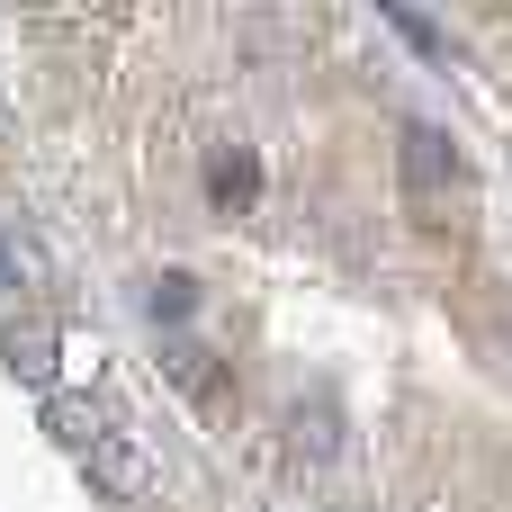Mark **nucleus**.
I'll list each match as a JSON object with an SVG mask.
<instances>
[{"instance_id": "f257e3e1", "label": "nucleus", "mask_w": 512, "mask_h": 512, "mask_svg": "<svg viewBox=\"0 0 512 512\" xmlns=\"http://www.w3.org/2000/svg\"><path fill=\"white\" fill-rule=\"evenodd\" d=\"M81 468H90V486H99L108 504H153V495H162V468H153V450H144L135 432H99V441L81 450Z\"/></svg>"}, {"instance_id": "f03ea898", "label": "nucleus", "mask_w": 512, "mask_h": 512, "mask_svg": "<svg viewBox=\"0 0 512 512\" xmlns=\"http://www.w3.org/2000/svg\"><path fill=\"white\" fill-rule=\"evenodd\" d=\"M450 180H459V153H450L432 126H405V189H414V198H441Z\"/></svg>"}, {"instance_id": "7ed1b4c3", "label": "nucleus", "mask_w": 512, "mask_h": 512, "mask_svg": "<svg viewBox=\"0 0 512 512\" xmlns=\"http://www.w3.org/2000/svg\"><path fill=\"white\" fill-rule=\"evenodd\" d=\"M45 432H54L63 450H90V441L117 432V423H108V405H90V396H54V405H45Z\"/></svg>"}, {"instance_id": "20e7f679", "label": "nucleus", "mask_w": 512, "mask_h": 512, "mask_svg": "<svg viewBox=\"0 0 512 512\" xmlns=\"http://www.w3.org/2000/svg\"><path fill=\"white\" fill-rule=\"evenodd\" d=\"M0 279H9L18 297H45V288H54V261H45V243H36V234H0Z\"/></svg>"}, {"instance_id": "39448f33", "label": "nucleus", "mask_w": 512, "mask_h": 512, "mask_svg": "<svg viewBox=\"0 0 512 512\" xmlns=\"http://www.w3.org/2000/svg\"><path fill=\"white\" fill-rule=\"evenodd\" d=\"M9 369L45 387L54 378V324H9Z\"/></svg>"}, {"instance_id": "423d86ee", "label": "nucleus", "mask_w": 512, "mask_h": 512, "mask_svg": "<svg viewBox=\"0 0 512 512\" xmlns=\"http://www.w3.org/2000/svg\"><path fill=\"white\" fill-rule=\"evenodd\" d=\"M171 378H180L189 396H207V351H198V342H171Z\"/></svg>"}, {"instance_id": "0eeeda50", "label": "nucleus", "mask_w": 512, "mask_h": 512, "mask_svg": "<svg viewBox=\"0 0 512 512\" xmlns=\"http://www.w3.org/2000/svg\"><path fill=\"white\" fill-rule=\"evenodd\" d=\"M252 189V162H216V198H243Z\"/></svg>"}]
</instances>
